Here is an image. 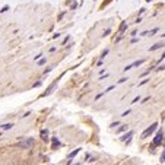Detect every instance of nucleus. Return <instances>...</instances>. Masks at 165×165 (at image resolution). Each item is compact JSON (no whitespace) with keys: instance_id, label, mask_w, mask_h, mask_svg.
Returning a JSON list of instances; mask_svg holds the SVG:
<instances>
[{"instance_id":"1","label":"nucleus","mask_w":165,"mask_h":165,"mask_svg":"<svg viewBox=\"0 0 165 165\" xmlns=\"http://www.w3.org/2000/svg\"><path fill=\"white\" fill-rule=\"evenodd\" d=\"M32 145H34V139L32 137H25L24 140H21L16 146H18V148H22V149H28V148H31Z\"/></svg>"},{"instance_id":"2","label":"nucleus","mask_w":165,"mask_h":165,"mask_svg":"<svg viewBox=\"0 0 165 165\" xmlns=\"http://www.w3.org/2000/svg\"><path fill=\"white\" fill-rule=\"evenodd\" d=\"M162 142H164V132H162V129H161V130L158 132V134L155 136V139H153V145H155V146H159Z\"/></svg>"},{"instance_id":"3","label":"nucleus","mask_w":165,"mask_h":165,"mask_svg":"<svg viewBox=\"0 0 165 165\" xmlns=\"http://www.w3.org/2000/svg\"><path fill=\"white\" fill-rule=\"evenodd\" d=\"M156 126H158V124L155 123V124H152V126L149 127V129H146V130L143 132V134H142V137H146V136H149V134H151V133H152V132H153V130L156 129Z\"/></svg>"},{"instance_id":"4","label":"nucleus","mask_w":165,"mask_h":165,"mask_svg":"<svg viewBox=\"0 0 165 165\" xmlns=\"http://www.w3.org/2000/svg\"><path fill=\"white\" fill-rule=\"evenodd\" d=\"M56 85H57V82H54V83H53V85H51V86L47 89V92H44V94H43V97H47V95H50V94L53 92V89L56 88Z\"/></svg>"},{"instance_id":"5","label":"nucleus","mask_w":165,"mask_h":165,"mask_svg":"<svg viewBox=\"0 0 165 165\" xmlns=\"http://www.w3.org/2000/svg\"><path fill=\"white\" fill-rule=\"evenodd\" d=\"M162 47H164V44H162V43H158V44L152 45V47H151L149 50H151V51H153V50H158V48H162Z\"/></svg>"},{"instance_id":"6","label":"nucleus","mask_w":165,"mask_h":165,"mask_svg":"<svg viewBox=\"0 0 165 165\" xmlns=\"http://www.w3.org/2000/svg\"><path fill=\"white\" fill-rule=\"evenodd\" d=\"M41 137H43V140L48 142V137H47V130H43V132H41Z\"/></svg>"},{"instance_id":"7","label":"nucleus","mask_w":165,"mask_h":165,"mask_svg":"<svg viewBox=\"0 0 165 165\" xmlns=\"http://www.w3.org/2000/svg\"><path fill=\"white\" fill-rule=\"evenodd\" d=\"M124 130H127V124H123L120 129H117V133H121V132H124Z\"/></svg>"},{"instance_id":"8","label":"nucleus","mask_w":165,"mask_h":165,"mask_svg":"<svg viewBox=\"0 0 165 165\" xmlns=\"http://www.w3.org/2000/svg\"><path fill=\"white\" fill-rule=\"evenodd\" d=\"M12 123H9V124H2V129H5V130H7V129H12Z\"/></svg>"},{"instance_id":"9","label":"nucleus","mask_w":165,"mask_h":165,"mask_svg":"<svg viewBox=\"0 0 165 165\" xmlns=\"http://www.w3.org/2000/svg\"><path fill=\"white\" fill-rule=\"evenodd\" d=\"M132 134H133L132 132H129V133H127V134H124V137H123V140H126V139H127V140H129V139L132 137Z\"/></svg>"},{"instance_id":"10","label":"nucleus","mask_w":165,"mask_h":165,"mask_svg":"<svg viewBox=\"0 0 165 165\" xmlns=\"http://www.w3.org/2000/svg\"><path fill=\"white\" fill-rule=\"evenodd\" d=\"M126 28H127V24H126V22H123V24H121V26H120V32H123Z\"/></svg>"},{"instance_id":"11","label":"nucleus","mask_w":165,"mask_h":165,"mask_svg":"<svg viewBox=\"0 0 165 165\" xmlns=\"http://www.w3.org/2000/svg\"><path fill=\"white\" fill-rule=\"evenodd\" d=\"M78 152H79V149H76V151H73V152H72V153L69 155V158H73V156H75V155H76Z\"/></svg>"},{"instance_id":"12","label":"nucleus","mask_w":165,"mask_h":165,"mask_svg":"<svg viewBox=\"0 0 165 165\" xmlns=\"http://www.w3.org/2000/svg\"><path fill=\"white\" fill-rule=\"evenodd\" d=\"M107 54H108V50H105V51H104V53H102V56H101V60H102V59H104V57H105V56H107Z\"/></svg>"},{"instance_id":"13","label":"nucleus","mask_w":165,"mask_h":165,"mask_svg":"<svg viewBox=\"0 0 165 165\" xmlns=\"http://www.w3.org/2000/svg\"><path fill=\"white\" fill-rule=\"evenodd\" d=\"M45 61H47V59H43V60L38 61V64H45Z\"/></svg>"},{"instance_id":"14","label":"nucleus","mask_w":165,"mask_h":165,"mask_svg":"<svg viewBox=\"0 0 165 165\" xmlns=\"http://www.w3.org/2000/svg\"><path fill=\"white\" fill-rule=\"evenodd\" d=\"M156 32H158V29H152V31L149 32V35H153V34H156Z\"/></svg>"},{"instance_id":"15","label":"nucleus","mask_w":165,"mask_h":165,"mask_svg":"<svg viewBox=\"0 0 165 165\" xmlns=\"http://www.w3.org/2000/svg\"><path fill=\"white\" fill-rule=\"evenodd\" d=\"M139 101H140V98L137 97V98H134V99H133V102H132V104H136V102H139Z\"/></svg>"},{"instance_id":"16","label":"nucleus","mask_w":165,"mask_h":165,"mask_svg":"<svg viewBox=\"0 0 165 165\" xmlns=\"http://www.w3.org/2000/svg\"><path fill=\"white\" fill-rule=\"evenodd\" d=\"M164 158H165V153L162 152V155H161V162H164Z\"/></svg>"}]
</instances>
